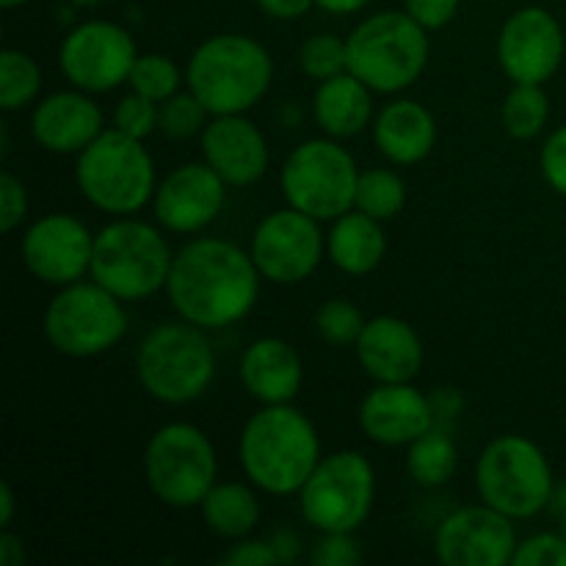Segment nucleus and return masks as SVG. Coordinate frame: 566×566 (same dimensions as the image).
Returning <instances> with one entry per match:
<instances>
[{
    "instance_id": "f257e3e1",
    "label": "nucleus",
    "mask_w": 566,
    "mask_h": 566,
    "mask_svg": "<svg viewBox=\"0 0 566 566\" xmlns=\"http://www.w3.org/2000/svg\"><path fill=\"white\" fill-rule=\"evenodd\" d=\"M260 276L252 254L224 238H197L175 254L166 296L177 318L205 332L227 329L254 310Z\"/></svg>"
},
{
    "instance_id": "f03ea898",
    "label": "nucleus",
    "mask_w": 566,
    "mask_h": 566,
    "mask_svg": "<svg viewBox=\"0 0 566 566\" xmlns=\"http://www.w3.org/2000/svg\"><path fill=\"white\" fill-rule=\"evenodd\" d=\"M321 459L318 429L293 403L254 412L238 440V462L249 484L274 497L298 495Z\"/></svg>"
},
{
    "instance_id": "7ed1b4c3",
    "label": "nucleus",
    "mask_w": 566,
    "mask_h": 566,
    "mask_svg": "<svg viewBox=\"0 0 566 566\" xmlns=\"http://www.w3.org/2000/svg\"><path fill=\"white\" fill-rule=\"evenodd\" d=\"M274 59L243 33H219L199 44L186 66V86L210 116L247 114L269 94Z\"/></svg>"
},
{
    "instance_id": "20e7f679",
    "label": "nucleus",
    "mask_w": 566,
    "mask_h": 566,
    "mask_svg": "<svg viewBox=\"0 0 566 566\" xmlns=\"http://www.w3.org/2000/svg\"><path fill=\"white\" fill-rule=\"evenodd\" d=\"M75 182L92 208L114 219L133 216L153 202L158 191L155 160L144 142L111 127L75 160Z\"/></svg>"
},
{
    "instance_id": "39448f33",
    "label": "nucleus",
    "mask_w": 566,
    "mask_h": 566,
    "mask_svg": "<svg viewBox=\"0 0 566 566\" xmlns=\"http://www.w3.org/2000/svg\"><path fill=\"white\" fill-rule=\"evenodd\" d=\"M171 263L175 252L158 227L133 216H119L94 235L88 276L125 304L144 302L166 291Z\"/></svg>"
},
{
    "instance_id": "423d86ee",
    "label": "nucleus",
    "mask_w": 566,
    "mask_h": 566,
    "mask_svg": "<svg viewBox=\"0 0 566 566\" xmlns=\"http://www.w3.org/2000/svg\"><path fill=\"white\" fill-rule=\"evenodd\" d=\"M348 72L376 94H398L423 77L431 59L429 31L407 11H379L346 39Z\"/></svg>"
},
{
    "instance_id": "0eeeda50",
    "label": "nucleus",
    "mask_w": 566,
    "mask_h": 566,
    "mask_svg": "<svg viewBox=\"0 0 566 566\" xmlns=\"http://www.w3.org/2000/svg\"><path fill=\"white\" fill-rule=\"evenodd\" d=\"M136 374L155 401L169 407L197 401L216 379V352L208 332L182 318L155 326L138 343Z\"/></svg>"
},
{
    "instance_id": "6e6552de",
    "label": "nucleus",
    "mask_w": 566,
    "mask_h": 566,
    "mask_svg": "<svg viewBox=\"0 0 566 566\" xmlns=\"http://www.w3.org/2000/svg\"><path fill=\"white\" fill-rule=\"evenodd\" d=\"M475 490L486 506L512 520H531L551 506L556 490L545 451L523 434L495 437L475 462Z\"/></svg>"
},
{
    "instance_id": "1a4fd4ad",
    "label": "nucleus",
    "mask_w": 566,
    "mask_h": 566,
    "mask_svg": "<svg viewBox=\"0 0 566 566\" xmlns=\"http://www.w3.org/2000/svg\"><path fill=\"white\" fill-rule=\"evenodd\" d=\"M219 479V457L199 426L166 423L144 448V481L169 509H197Z\"/></svg>"
},
{
    "instance_id": "9d476101",
    "label": "nucleus",
    "mask_w": 566,
    "mask_h": 566,
    "mask_svg": "<svg viewBox=\"0 0 566 566\" xmlns=\"http://www.w3.org/2000/svg\"><path fill=\"white\" fill-rule=\"evenodd\" d=\"M42 329L53 352L70 359H92L119 346L127 332V310L99 282L59 287L44 310Z\"/></svg>"
},
{
    "instance_id": "9b49d317",
    "label": "nucleus",
    "mask_w": 566,
    "mask_h": 566,
    "mask_svg": "<svg viewBox=\"0 0 566 566\" xmlns=\"http://www.w3.org/2000/svg\"><path fill=\"white\" fill-rule=\"evenodd\" d=\"M357 182V160L329 136L298 144L280 171L285 202L318 221H335L354 210Z\"/></svg>"
},
{
    "instance_id": "f8f14e48",
    "label": "nucleus",
    "mask_w": 566,
    "mask_h": 566,
    "mask_svg": "<svg viewBox=\"0 0 566 566\" xmlns=\"http://www.w3.org/2000/svg\"><path fill=\"white\" fill-rule=\"evenodd\" d=\"M376 503V470L357 451H335L298 490V509L318 534H357Z\"/></svg>"
},
{
    "instance_id": "ddd939ff",
    "label": "nucleus",
    "mask_w": 566,
    "mask_h": 566,
    "mask_svg": "<svg viewBox=\"0 0 566 566\" xmlns=\"http://www.w3.org/2000/svg\"><path fill=\"white\" fill-rule=\"evenodd\" d=\"M136 59L133 33L111 20L81 22L59 48L61 75L88 94H105L127 83Z\"/></svg>"
},
{
    "instance_id": "4468645a",
    "label": "nucleus",
    "mask_w": 566,
    "mask_h": 566,
    "mask_svg": "<svg viewBox=\"0 0 566 566\" xmlns=\"http://www.w3.org/2000/svg\"><path fill=\"white\" fill-rule=\"evenodd\" d=\"M249 254L265 282L298 285L310 280L324 260L326 235L318 219L287 205L260 221Z\"/></svg>"
},
{
    "instance_id": "2eb2a0df",
    "label": "nucleus",
    "mask_w": 566,
    "mask_h": 566,
    "mask_svg": "<svg viewBox=\"0 0 566 566\" xmlns=\"http://www.w3.org/2000/svg\"><path fill=\"white\" fill-rule=\"evenodd\" d=\"M566 39L556 14L542 6H523L501 25L497 64L514 83L545 86L564 61Z\"/></svg>"
},
{
    "instance_id": "dca6fc26",
    "label": "nucleus",
    "mask_w": 566,
    "mask_h": 566,
    "mask_svg": "<svg viewBox=\"0 0 566 566\" xmlns=\"http://www.w3.org/2000/svg\"><path fill=\"white\" fill-rule=\"evenodd\" d=\"M517 545L514 520L484 501L457 509L434 531V553L446 566H506Z\"/></svg>"
},
{
    "instance_id": "f3484780",
    "label": "nucleus",
    "mask_w": 566,
    "mask_h": 566,
    "mask_svg": "<svg viewBox=\"0 0 566 566\" xmlns=\"http://www.w3.org/2000/svg\"><path fill=\"white\" fill-rule=\"evenodd\" d=\"M25 269L53 287L81 282L92 271L94 235L70 213H48L33 221L20 243Z\"/></svg>"
},
{
    "instance_id": "a211bd4d",
    "label": "nucleus",
    "mask_w": 566,
    "mask_h": 566,
    "mask_svg": "<svg viewBox=\"0 0 566 566\" xmlns=\"http://www.w3.org/2000/svg\"><path fill=\"white\" fill-rule=\"evenodd\" d=\"M227 205V182L208 164H182L158 182L153 197L160 230L193 235L213 224Z\"/></svg>"
},
{
    "instance_id": "6ab92c4d",
    "label": "nucleus",
    "mask_w": 566,
    "mask_h": 566,
    "mask_svg": "<svg viewBox=\"0 0 566 566\" xmlns=\"http://www.w3.org/2000/svg\"><path fill=\"white\" fill-rule=\"evenodd\" d=\"M199 147L205 164L232 188L254 186L269 171V142L247 114L210 116Z\"/></svg>"
},
{
    "instance_id": "aec40b11",
    "label": "nucleus",
    "mask_w": 566,
    "mask_h": 566,
    "mask_svg": "<svg viewBox=\"0 0 566 566\" xmlns=\"http://www.w3.org/2000/svg\"><path fill=\"white\" fill-rule=\"evenodd\" d=\"M357 418L363 434L385 448H409L434 426L429 396L412 381L376 385L359 403Z\"/></svg>"
},
{
    "instance_id": "412c9836",
    "label": "nucleus",
    "mask_w": 566,
    "mask_h": 566,
    "mask_svg": "<svg viewBox=\"0 0 566 566\" xmlns=\"http://www.w3.org/2000/svg\"><path fill=\"white\" fill-rule=\"evenodd\" d=\"M103 108L81 88L53 92L31 114V136L53 155H81L105 130Z\"/></svg>"
},
{
    "instance_id": "4be33fe9",
    "label": "nucleus",
    "mask_w": 566,
    "mask_h": 566,
    "mask_svg": "<svg viewBox=\"0 0 566 566\" xmlns=\"http://www.w3.org/2000/svg\"><path fill=\"white\" fill-rule=\"evenodd\" d=\"M354 348L365 376H370L376 385L415 381L426 363V348L418 329L398 315L368 318Z\"/></svg>"
},
{
    "instance_id": "5701e85b",
    "label": "nucleus",
    "mask_w": 566,
    "mask_h": 566,
    "mask_svg": "<svg viewBox=\"0 0 566 566\" xmlns=\"http://www.w3.org/2000/svg\"><path fill=\"white\" fill-rule=\"evenodd\" d=\"M238 376L243 390L263 407L293 403L304 385V365L285 337L265 335L249 343L238 365Z\"/></svg>"
},
{
    "instance_id": "b1692460",
    "label": "nucleus",
    "mask_w": 566,
    "mask_h": 566,
    "mask_svg": "<svg viewBox=\"0 0 566 566\" xmlns=\"http://www.w3.org/2000/svg\"><path fill=\"white\" fill-rule=\"evenodd\" d=\"M374 142L392 166H418L434 153L437 119L418 99H392L376 114Z\"/></svg>"
},
{
    "instance_id": "393cba45",
    "label": "nucleus",
    "mask_w": 566,
    "mask_h": 566,
    "mask_svg": "<svg viewBox=\"0 0 566 566\" xmlns=\"http://www.w3.org/2000/svg\"><path fill=\"white\" fill-rule=\"evenodd\" d=\"M374 88L352 72L321 81L313 94L315 125L324 136L346 142L374 125Z\"/></svg>"
},
{
    "instance_id": "a878e982",
    "label": "nucleus",
    "mask_w": 566,
    "mask_h": 566,
    "mask_svg": "<svg viewBox=\"0 0 566 566\" xmlns=\"http://www.w3.org/2000/svg\"><path fill=\"white\" fill-rule=\"evenodd\" d=\"M385 221L363 213V210H348L340 219L332 221V230L326 235V258L348 276H368L381 265L387 254Z\"/></svg>"
},
{
    "instance_id": "bb28decb",
    "label": "nucleus",
    "mask_w": 566,
    "mask_h": 566,
    "mask_svg": "<svg viewBox=\"0 0 566 566\" xmlns=\"http://www.w3.org/2000/svg\"><path fill=\"white\" fill-rule=\"evenodd\" d=\"M199 509L208 531L219 539H247L260 523V497L241 481H216Z\"/></svg>"
},
{
    "instance_id": "cd10ccee",
    "label": "nucleus",
    "mask_w": 566,
    "mask_h": 566,
    "mask_svg": "<svg viewBox=\"0 0 566 566\" xmlns=\"http://www.w3.org/2000/svg\"><path fill=\"white\" fill-rule=\"evenodd\" d=\"M459 468V451L453 442V431L442 426H431L423 437L409 446L407 453V473L415 484L434 486L448 484Z\"/></svg>"
},
{
    "instance_id": "c85d7f7f",
    "label": "nucleus",
    "mask_w": 566,
    "mask_h": 566,
    "mask_svg": "<svg viewBox=\"0 0 566 566\" xmlns=\"http://www.w3.org/2000/svg\"><path fill=\"white\" fill-rule=\"evenodd\" d=\"M551 119V99L539 83H514L503 97L501 125L514 142H531L545 130Z\"/></svg>"
},
{
    "instance_id": "c756f323",
    "label": "nucleus",
    "mask_w": 566,
    "mask_h": 566,
    "mask_svg": "<svg viewBox=\"0 0 566 566\" xmlns=\"http://www.w3.org/2000/svg\"><path fill=\"white\" fill-rule=\"evenodd\" d=\"M42 92V70L25 50L6 48L0 53V108L6 114L28 108Z\"/></svg>"
},
{
    "instance_id": "7c9ffc66",
    "label": "nucleus",
    "mask_w": 566,
    "mask_h": 566,
    "mask_svg": "<svg viewBox=\"0 0 566 566\" xmlns=\"http://www.w3.org/2000/svg\"><path fill=\"white\" fill-rule=\"evenodd\" d=\"M407 205V182L392 169H365L359 171L357 202L354 208L374 216L379 221L396 219Z\"/></svg>"
},
{
    "instance_id": "2f4dec72",
    "label": "nucleus",
    "mask_w": 566,
    "mask_h": 566,
    "mask_svg": "<svg viewBox=\"0 0 566 566\" xmlns=\"http://www.w3.org/2000/svg\"><path fill=\"white\" fill-rule=\"evenodd\" d=\"M182 83H186V72L166 53L138 55L130 70V77H127L130 92L144 94V97L155 99V103H164V99L182 92Z\"/></svg>"
},
{
    "instance_id": "473e14b6",
    "label": "nucleus",
    "mask_w": 566,
    "mask_h": 566,
    "mask_svg": "<svg viewBox=\"0 0 566 566\" xmlns=\"http://www.w3.org/2000/svg\"><path fill=\"white\" fill-rule=\"evenodd\" d=\"M365 324L368 318L363 315V310L348 298H329L315 313V329H318L321 340L337 348L357 346Z\"/></svg>"
},
{
    "instance_id": "72a5a7b5",
    "label": "nucleus",
    "mask_w": 566,
    "mask_h": 566,
    "mask_svg": "<svg viewBox=\"0 0 566 566\" xmlns=\"http://www.w3.org/2000/svg\"><path fill=\"white\" fill-rule=\"evenodd\" d=\"M298 66L310 81H329L348 72V44L335 33H315L298 48Z\"/></svg>"
},
{
    "instance_id": "f704fd0d",
    "label": "nucleus",
    "mask_w": 566,
    "mask_h": 566,
    "mask_svg": "<svg viewBox=\"0 0 566 566\" xmlns=\"http://www.w3.org/2000/svg\"><path fill=\"white\" fill-rule=\"evenodd\" d=\"M210 122L208 108L193 97L191 92H177L175 97L164 99L158 108V130L171 142L202 136L205 125Z\"/></svg>"
},
{
    "instance_id": "c9c22d12",
    "label": "nucleus",
    "mask_w": 566,
    "mask_h": 566,
    "mask_svg": "<svg viewBox=\"0 0 566 566\" xmlns=\"http://www.w3.org/2000/svg\"><path fill=\"white\" fill-rule=\"evenodd\" d=\"M158 108L160 103L144 97V94L130 92L122 97L114 108V127L122 130L125 136L147 142L155 130H158Z\"/></svg>"
},
{
    "instance_id": "e433bc0d",
    "label": "nucleus",
    "mask_w": 566,
    "mask_h": 566,
    "mask_svg": "<svg viewBox=\"0 0 566 566\" xmlns=\"http://www.w3.org/2000/svg\"><path fill=\"white\" fill-rule=\"evenodd\" d=\"M512 566H566V539L562 534H534L514 551Z\"/></svg>"
},
{
    "instance_id": "4c0bfd02",
    "label": "nucleus",
    "mask_w": 566,
    "mask_h": 566,
    "mask_svg": "<svg viewBox=\"0 0 566 566\" xmlns=\"http://www.w3.org/2000/svg\"><path fill=\"white\" fill-rule=\"evenodd\" d=\"M28 219V188L11 171L0 175V230L11 235Z\"/></svg>"
},
{
    "instance_id": "58836bf2",
    "label": "nucleus",
    "mask_w": 566,
    "mask_h": 566,
    "mask_svg": "<svg viewBox=\"0 0 566 566\" xmlns=\"http://www.w3.org/2000/svg\"><path fill=\"white\" fill-rule=\"evenodd\" d=\"M310 562L315 566H354L363 562V551L354 534H321Z\"/></svg>"
},
{
    "instance_id": "ea45409f",
    "label": "nucleus",
    "mask_w": 566,
    "mask_h": 566,
    "mask_svg": "<svg viewBox=\"0 0 566 566\" xmlns=\"http://www.w3.org/2000/svg\"><path fill=\"white\" fill-rule=\"evenodd\" d=\"M539 169L547 186L556 193H562V197H566V125L556 127V130L545 138L539 153Z\"/></svg>"
},
{
    "instance_id": "a19ab883",
    "label": "nucleus",
    "mask_w": 566,
    "mask_h": 566,
    "mask_svg": "<svg viewBox=\"0 0 566 566\" xmlns=\"http://www.w3.org/2000/svg\"><path fill=\"white\" fill-rule=\"evenodd\" d=\"M459 6L462 0H403V11L426 31H440L451 25L459 14Z\"/></svg>"
},
{
    "instance_id": "79ce46f5",
    "label": "nucleus",
    "mask_w": 566,
    "mask_h": 566,
    "mask_svg": "<svg viewBox=\"0 0 566 566\" xmlns=\"http://www.w3.org/2000/svg\"><path fill=\"white\" fill-rule=\"evenodd\" d=\"M221 564L230 566H276L280 558H276L274 545L269 539H238L230 551L221 556Z\"/></svg>"
},
{
    "instance_id": "37998d69",
    "label": "nucleus",
    "mask_w": 566,
    "mask_h": 566,
    "mask_svg": "<svg viewBox=\"0 0 566 566\" xmlns=\"http://www.w3.org/2000/svg\"><path fill=\"white\" fill-rule=\"evenodd\" d=\"M429 401H431V412H434V426H442V429L453 431L459 415L464 412V396H462V392H459L457 387H451V385L437 387V390L429 396Z\"/></svg>"
},
{
    "instance_id": "c03bdc74",
    "label": "nucleus",
    "mask_w": 566,
    "mask_h": 566,
    "mask_svg": "<svg viewBox=\"0 0 566 566\" xmlns=\"http://www.w3.org/2000/svg\"><path fill=\"white\" fill-rule=\"evenodd\" d=\"M258 9L263 11L271 20H302L304 14H310L313 6H318L315 0H254Z\"/></svg>"
},
{
    "instance_id": "a18cd8bd",
    "label": "nucleus",
    "mask_w": 566,
    "mask_h": 566,
    "mask_svg": "<svg viewBox=\"0 0 566 566\" xmlns=\"http://www.w3.org/2000/svg\"><path fill=\"white\" fill-rule=\"evenodd\" d=\"M269 542L274 545L280 564H293L298 556H302V539L296 536V531L282 528V531H276Z\"/></svg>"
},
{
    "instance_id": "49530a36",
    "label": "nucleus",
    "mask_w": 566,
    "mask_h": 566,
    "mask_svg": "<svg viewBox=\"0 0 566 566\" xmlns=\"http://www.w3.org/2000/svg\"><path fill=\"white\" fill-rule=\"evenodd\" d=\"M25 558V542L11 528H3V534H0V566H22Z\"/></svg>"
},
{
    "instance_id": "de8ad7c7",
    "label": "nucleus",
    "mask_w": 566,
    "mask_h": 566,
    "mask_svg": "<svg viewBox=\"0 0 566 566\" xmlns=\"http://www.w3.org/2000/svg\"><path fill=\"white\" fill-rule=\"evenodd\" d=\"M315 3H318V9L329 11V14L346 17V14H357V11H363L370 0H315Z\"/></svg>"
},
{
    "instance_id": "09e8293b",
    "label": "nucleus",
    "mask_w": 566,
    "mask_h": 566,
    "mask_svg": "<svg viewBox=\"0 0 566 566\" xmlns=\"http://www.w3.org/2000/svg\"><path fill=\"white\" fill-rule=\"evenodd\" d=\"M14 490H11L9 481H3L0 484V528H11V523H14Z\"/></svg>"
},
{
    "instance_id": "8fccbe9b",
    "label": "nucleus",
    "mask_w": 566,
    "mask_h": 566,
    "mask_svg": "<svg viewBox=\"0 0 566 566\" xmlns=\"http://www.w3.org/2000/svg\"><path fill=\"white\" fill-rule=\"evenodd\" d=\"M551 509L556 517H562V514H566V484H556V490H553L551 495Z\"/></svg>"
},
{
    "instance_id": "3c124183",
    "label": "nucleus",
    "mask_w": 566,
    "mask_h": 566,
    "mask_svg": "<svg viewBox=\"0 0 566 566\" xmlns=\"http://www.w3.org/2000/svg\"><path fill=\"white\" fill-rule=\"evenodd\" d=\"M28 3H31V0H0L3 9H20V6H28Z\"/></svg>"
},
{
    "instance_id": "603ef678",
    "label": "nucleus",
    "mask_w": 566,
    "mask_h": 566,
    "mask_svg": "<svg viewBox=\"0 0 566 566\" xmlns=\"http://www.w3.org/2000/svg\"><path fill=\"white\" fill-rule=\"evenodd\" d=\"M558 520H562V523H558V534H562L564 539H566V514H562V517H558Z\"/></svg>"
}]
</instances>
